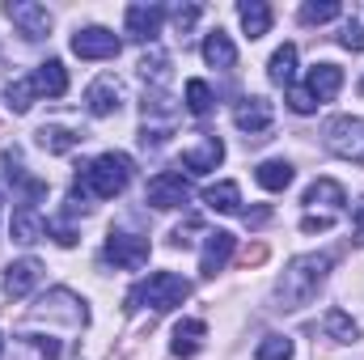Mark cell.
Wrapping results in <instances>:
<instances>
[{"instance_id": "obj_23", "label": "cell", "mask_w": 364, "mask_h": 360, "mask_svg": "<svg viewBox=\"0 0 364 360\" xmlns=\"http://www.w3.org/2000/svg\"><path fill=\"white\" fill-rule=\"evenodd\" d=\"M237 17H242V30H246L250 38H263V34L272 30V9H267L263 0H242V4H237Z\"/></svg>"}, {"instance_id": "obj_22", "label": "cell", "mask_w": 364, "mask_h": 360, "mask_svg": "<svg viewBox=\"0 0 364 360\" xmlns=\"http://www.w3.org/2000/svg\"><path fill=\"white\" fill-rule=\"evenodd\" d=\"M203 60H208L212 68H233V64H237V47H233V38H229L225 30H212V34L203 38Z\"/></svg>"}, {"instance_id": "obj_3", "label": "cell", "mask_w": 364, "mask_h": 360, "mask_svg": "<svg viewBox=\"0 0 364 360\" xmlns=\"http://www.w3.org/2000/svg\"><path fill=\"white\" fill-rule=\"evenodd\" d=\"M191 297V280H182L178 271H153L149 280H140L132 292H127V309H140V305H153L157 314L174 309Z\"/></svg>"}, {"instance_id": "obj_10", "label": "cell", "mask_w": 364, "mask_h": 360, "mask_svg": "<svg viewBox=\"0 0 364 360\" xmlns=\"http://www.w3.org/2000/svg\"><path fill=\"white\" fill-rule=\"evenodd\" d=\"M119 106H123V81L119 77H97L90 90H85V110H90L93 119H110V115H119Z\"/></svg>"}, {"instance_id": "obj_16", "label": "cell", "mask_w": 364, "mask_h": 360, "mask_svg": "<svg viewBox=\"0 0 364 360\" xmlns=\"http://www.w3.org/2000/svg\"><path fill=\"white\" fill-rule=\"evenodd\" d=\"M38 275H43V268H38L34 259L9 263V268H4V297H9V301H21V297L38 284Z\"/></svg>"}, {"instance_id": "obj_36", "label": "cell", "mask_w": 364, "mask_h": 360, "mask_svg": "<svg viewBox=\"0 0 364 360\" xmlns=\"http://www.w3.org/2000/svg\"><path fill=\"white\" fill-rule=\"evenodd\" d=\"M47 233H55L60 246H73V242H77V229H73L68 221H47Z\"/></svg>"}, {"instance_id": "obj_6", "label": "cell", "mask_w": 364, "mask_h": 360, "mask_svg": "<svg viewBox=\"0 0 364 360\" xmlns=\"http://www.w3.org/2000/svg\"><path fill=\"white\" fill-rule=\"evenodd\" d=\"M149 255H153V242L140 238V233H110L106 238V263H114V268H123V271L144 268Z\"/></svg>"}, {"instance_id": "obj_1", "label": "cell", "mask_w": 364, "mask_h": 360, "mask_svg": "<svg viewBox=\"0 0 364 360\" xmlns=\"http://www.w3.org/2000/svg\"><path fill=\"white\" fill-rule=\"evenodd\" d=\"M127 182H132V157L127 153H102V157H93L90 166L77 174V182H73L68 212H85L90 199H114V195H123Z\"/></svg>"}, {"instance_id": "obj_37", "label": "cell", "mask_w": 364, "mask_h": 360, "mask_svg": "<svg viewBox=\"0 0 364 360\" xmlns=\"http://www.w3.org/2000/svg\"><path fill=\"white\" fill-rule=\"evenodd\" d=\"M195 21H199V9H195V4H178V9H174V26H178V34H186Z\"/></svg>"}, {"instance_id": "obj_14", "label": "cell", "mask_w": 364, "mask_h": 360, "mask_svg": "<svg viewBox=\"0 0 364 360\" xmlns=\"http://www.w3.org/2000/svg\"><path fill=\"white\" fill-rule=\"evenodd\" d=\"M220 162H225V144H220V136H203L195 149L182 153V170H186V174H212Z\"/></svg>"}, {"instance_id": "obj_5", "label": "cell", "mask_w": 364, "mask_h": 360, "mask_svg": "<svg viewBox=\"0 0 364 360\" xmlns=\"http://www.w3.org/2000/svg\"><path fill=\"white\" fill-rule=\"evenodd\" d=\"M186 199H191V182H186V174H178V170H161V174H153L149 186H144V203H153L157 212L182 208Z\"/></svg>"}, {"instance_id": "obj_4", "label": "cell", "mask_w": 364, "mask_h": 360, "mask_svg": "<svg viewBox=\"0 0 364 360\" xmlns=\"http://www.w3.org/2000/svg\"><path fill=\"white\" fill-rule=\"evenodd\" d=\"M326 149L352 166H364V119H352V115L335 119L326 127Z\"/></svg>"}, {"instance_id": "obj_9", "label": "cell", "mask_w": 364, "mask_h": 360, "mask_svg": "<svg viewBox=\"0 0 364 360\" xmlns=\"http://www.w3.org/2000/svg\"><path fill=\"white\" fill-rule=\"evenodd\" d=\"M4 17L26 34V38H47L51 34V13L34 0H9L4 4Z\"/></svg>"}, {"instance_id": "obj_28", "label": "cell", "mask_w": 364, "mask_h": 360, "mask_svg": "<svg viewBox=\"0 0 364 360\" xmlns=\"http://www.w3.org/2000/svg\"><path fill=\"white\" fill-rule=\"evenodd\" d=\"M255 182H259L263 191H288V186H292V166H288V162H263V166L255 170Z\"/></svg>"}, {"instance_id": "obj_43", "label": "cell", "mask_w": 364, "mask_h": 360, "mask_svg": "<svg viewBox=\"0 0 364 360\" xmlns=\"http://www.w3.org/2000/svg\"><path fill=\"white\" fill-rule=\"evenodd\" d=\"M0 352H4V335H0Z\"/></svg>"}, {"instance_id": "obj_17", "label": "cell", "mask_w": 364, "mask_h": 360, "mask_svg": "<svg viewBox=\"0 0 364 360\" xmlns=\"http://www.w3.org/2000/svg\"><path fill=\"white\" fill-rule=\"evenodd\" d=\"M13 242H21V246H34V242H43L47 238V221L30 208V203H17L13 208Z\"/></svg>"}, {"instance_id": "obj_42", "label": "cell", "mask_w": 364, "mask_h": 360, "mask_svg": "<svg viewBox=\"0 0 364 360\" xmlns=\"http://www.w3.org/2000/svg\"><path fill=\"white\" fill-rule=\"evenodd\" d=\"M267 216H272V212H267V208H259V212H246V221H250V225H263V221H267Z\"/></svg>"}, {"instance_id": "obj_40", "label": "cell", "mask_w": 364, "mask_h": 360, "mask_svg": "<svg viewBox=\"0 0 364 360\" xmlns=\"http://www.w3.org/2000/svg\"><path fill=\"white\" fill-rule=\"evenodd\" d=\"M352 233H356V242L364 246V203H356V212H352Z\"/></svg>"}, {"instance_id": "obj_11", "label": "cell", "mask_w": 364, "mask_h": 360, "mask_svg": "<svg viewBox=\"0 0 364 360\" xmlns=\"http://www.w3.org/2000/svg\"><path fill=\"white\" fill-rule=\"evenodd\" d=\"M233 123L246 132V136H263V132H272L275 123V110L267 97H242L237 106H233Z\"/></svg>"}, {"instance_id": "obj_27", "label": "cell", "mask_w": 364, "mask_h": 360, "mask_svg": "<svg viewBox=\"0 0 364 360\" xmlns=\"http://www.w3.org/2000/svg\"><path fill=\"white\" fill-rule=\"evenodd\" d=\"M203 203L212 212H242V191H237V182H216L203 191Z\"/></svg>"}, {"instance_id": "obj_13", "label": "cell", "mask_w": 364, "mask_h": 360, "mask_svg": "<svg viewBox=\"0 0 364 360\" xmlns=\"http://www.w3.org/2000/svg\"><path fill=\"white\" fill-rule=\"evenodd\" d=\"M161 21H166V9L161 4H127V34L132 38L153 43L161 34Z\"/></svg>"}, {"instance_id": "obj_8", "label": "cell", "mask_w": 364, "mask_h": 360, "mask_svg": "<svg viewBox=\"0 0 364 360\" xmlns=\"http://www.w3.org/2000/svg\"><path fill=\"white\" fill-rule=\"evenodd\" d=\"M119 47H123L119 34L106 30V26H85V30L73 34V55H81V60H114Z\"/></svg>"}, {"instance_id": "obj_21", "label": "cell", "mask_w": 364, "mask_h": 360, "mask_svg": "<svg viewBox=\"0 0 364 360\" xmlns=\"http://www.w3.org/2000/svg\"><path fill=\"white\" fill-rule=\"evenodd\" d=\"M203 335H208V327H203L199 318H182L178 327H174V344H170V352H174V356H182V360L199 356Z\"/></svg>"}, {"instance_id": "obj_2", "label": "cell", "mask_w": 364, "mask_h": 360, "mask_svg": "<svg viewBox=\"0 0 364 360\" xmlns=\"http://www.w3.org/2000/svg\"><path fill=\"white\" fill-rule=\"evenodd\" d=\"M335 268V259L326 255V250H314V255H296L284 275L275 280V305L279 309H301V305H309L314 297H318V288L326 284V275Z\"/></svg>"}, {"instance_id": "obj_41", "label": "cell", "mask_w": 364, "mask_h": 360, "mask_svg": "<svg viewBox=\"0 0 364 360\" xmlns=\"http://www.w3.org/2000/svg\"><path fill=\"white\" fill-rule=\"evenodd\" d=\"M267 259V246H246V255H242V263L250 268V263H263Z\"/></svg>"}, {"instance_id": "obj_25", "label": "cell", "mask_w": 364, "mask_h": 360, "mask_svg": "<svg viewBox=\"0 0 364 360\" xmlns=\"http://www.w3.org/2000/svg\"><path fill=\"white\" fill-rule=\"evenodd\" d=\"M267 77H272V85L292 90V81H296V47H292V43H284V47L272 55V64H267Z\"/></svg>"}, {"instance_id": "obj_7", "label": "cell", "mask_w": 364, "mask_h": 360, "mask_svg": "<svg viewBox=\"0 0 364 360\" xmlns=\"http://www.w3.org/2000/svg\"><path fill=\"white\" fill-rule=\"evenodd\" d=\"M38 318H64L68 327H85L90 322V309H85V301L77 297V292H68V288H51L43 301H38V309H34Z\"/></svg>"}, {"instance_id": "obj_44", "label": "cell", "mask_w": 364, "mask_h": 360, "mask_svg": "<svg viewBox=\"0 0 364 360\" xmlns=\"http://www.w3.org/2000/svg\"><path fill=\"white\" fill-rule=\"evenodd\" d=\"M360 93H364V81H360Z\"/></svg>"}, {"instance_id": "obj_38", "label": "cell", "mask_w": 364, "mask_h": 360, "mask_svg": "<svg viewBox=\"0 0 364 360\" xmlns=\"http://www.w3.org/2000/svg\"><path fill=\"white\" fill-rule=\"evenodd\" d=\"M331 225H335V216H314V212L301 221V229H305V233H326Z\"/></svg>"}, {"instance_id": "obj_39", "label": "cell", "mask_w": 364, "mask_h": 360, "mask_svg": "<svg viewBox=\"0 0 364 360\" xmlns=\"http://www.w3.org/2000/svg\"><path fill=\"white\" fill-rule=\"evenodd\" d=\"M30 344H34V348H38V352H43L47 360H55L60 352H64V348H60L55 339H47V335H30Z\"/></svg>"}, {"instance_id": "obj_29", "label": "cell", "mask_w": 364, "mask_h": 360, "mask_svg": "<svg viewBox=\"0 0 364 360\" xmlns=\"http://www.w3.org/2000/svg\"><path fill=\"white\" fill-rule=\"evenodd\" d=\"M4 97H9V110H13V115H26L38 93H34V81H30V77H17V81L4 85Z\"/></svg>"}, {"instance_id": "obj_12", "label": "cell", "mask_w": 364, "mask_h": 360, "mask_svg": "<svg viewBox=\"0 0 364 360\" xmlns=\"http://www.w3.org/2000/svg\"><path fill=\"white\" fill-rule=\"evenodd\" d=\"M233 250H237V238H233L229 229L203 233V250H199V271H203V275H216V271H220L225 263H229V259H233Z\"/></svg>"}, {"instance_id": "obj_31", "label": "cell", "mask_w": 364, "mask_h": 360, "mask_svg": "<svg viewBox=\"0 0 364 360\" xmlns=\"http://www.w3.org/2000/svg\"><path fill=\"white\" fill-rule=\"evenodd\" d=\"M339 13H343V9H339L335 0H305V4H301V21H305V26H322V21H335Z\"/></svg>"}, {"instance_id": "obj_30", "label": "cell", "mask_w": 364, "mask_h": 360, "mask_svg": "<svg viewBox=\"0 0 364 360\" xmlns=\"http://www.w3.org/2000/svg\"><path fill=\"white\" fill-rule=\"evenodd\" d=\"M212 106H216V97H212V90H208V81H199V77L186 81V110H191V115L203 119V115H212Z\"/></svg>"}, {"instance_id": "obj_35", "label": "cell", "mask_w": 364, "mask_h": 360, "mask_svg": "<svg viewBox=\"0 0 364 360\" xmlns=\"http://www.w3.org/2000/svg\"><path fill=\"white\" fill-rule=\"evenodd\" d=\"M288 106H292L296 115H314V110H318V102H314L305 90H288Z\"/></svg>"}, {"instance_id": "obj_32", "label": "cell", "mask_w": 364, "mask_h": 360, "mask_svg": "<svg viewBox=\"0 0 364 360\" xmlns=\"http://www.w3.org/2000/svg\"><path fill=\"white\" fill-rule=\"evenodd\" d=\"M255 360H292V339L288 335H267L255 348Z\"/></svg>"}, {"instance_id": "obj_24", "label": "cell", "mask_w": 364, "mask_h": 360, "mask_svg": "<svg viewBox=\"0 0 364 360\" xmlns=\"http://www.w3.org/2000/svg\"><path fill=\"white\" fill-rule=\"evenodd\" d=\"M4 166H9V170H4L9 182H17V186L26 191V203H34V199H43V195H47V182H38V179H30V174H26V166H21V157H17V149H9V153H4Z\"/></svg>"}, {"instance_id": "obj_34", "label": "cell", "mask_w": 364, "mask_h": 360, "mask_svg": "<svg viewBox=\"0 0 364 360\" xmlns=\"http://www.w3.org/2000/svg\"><path fill=\"white\" fill-rule=\"evenodd\" d=\"M339 43H343L348 51H364V26H360V21H348V26H343V34H339Z\"/></svg>"}, {"instance_id": "obj_26", "label": "cell", "mask_w": 364, "mask_h": 360, "mask_svg": "<svg viewBox=\"0 0 364 360\" xmlns=\"http://www.w3.org/2000/svg\"><path fill=\"white\" fill-rule=\"evenodd\" d=\"M322 331H326L335 344H356V339H360V327H356V318H352V314H343V309H326V318H322Z\"/></svg>"}, {"instance_id": "obj_18", "label": "cell", "mask_w": 364, "mask_h": 360, "mask_svg": "<svg viewBox=\"0 0 364 360\" xmlns=\"http://www.w3.org/2000/svg\"><path fill=\"white\" fill-rule=\"evenodd\" d=\"M30 81H34V93H43V97H64L68 93V73H64L60 60H43L30 73Z\"/></svg>"}, {"instance_id": "obj_15", "label": "cell", "mask_w": 364, "mask_h": 360, "mask_svg": "<svg viewBox=\"0 0 364 360\" xmlns=\"http://www.w3.org/2000/svg\"><path fill=\"white\" fill-rule=\"evenodd\" d=\"M339 90H343V68H339V64H314V68H309V77H305V93H309L318 106L331 102Z\"/></svg>"}, {"instance_id": "obj_33", "label": "cell", "mask_w": 364, "mask_h": 360, "mask_svg": "<svg viewBox=\"0 0 364 360\" xmlns=\"http://www.w3.org/2000/svg\"><path fill=\"white\" fill-rule=\"evenodd\" d=\"M140 73H144V81H153L157 90L166 85V77H170V60L161 55V51H149L144 60H140Z\"/></svg>"}, {"instance_id": "obj_19", "label": "cell", "mask_w": 364, "mask_h": 360, "mask_svg": "<svg viewBox=\"0 0 364 360\" xmlns=\"http://www.w3.org/2000/svg\"><path fill=\"white\" fill-rule=\"evenodd\" d=\"M34 140H38V149H47V153L64 157V153H73L85 136H81V132H73V127H60V123H43V127L34 132Z\"/></svg>"}, {"instance_id": "obj_20", "label": "cell", "mask_w": 364, "mask_h": 360, "mask_svg": "<svg viewBox=\"0 0 364 360\" xmlns=\"http://www.w3.org/2000/svg\"><path fill=\"white\" fill-rule=\"evenodd\" d=\"M301 203L305 208H331V212H339L348 203V191L335 179H318V182H309V191L301 195Z\"/></svg>"}]
</instances>
